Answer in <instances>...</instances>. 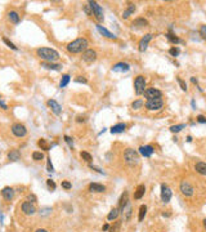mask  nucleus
Listing matches in <instances>:
<instances>
[{
  "mask_svg": "<svg viewBox=\"0 0 206 232\" xmlns=\"http://www.w3.org/2000/svg\"><path fill=\"white\" fill-rule=\"evenodd\" d=\"M88 47H89V43H88V40H86L85 38H77V39L73 40V42L68 43L66 48H67V50L70 53H72V54H77V53L85 52L86 49H88Z\"/></svg>",
  "mask_w": 206,
  "mask_h": 232,
  "instance_id": "1",
  "label": "nucleus"
},
{
  "mask_svg": "<svg viewBox=\"0 0 206 232\" xmlns=\"http://www.w3.org/2000/svg\"><path fill=\"white\" fill-rule=\"evenodd\" d=\"M36 54L40 59H43L44 62H54L59 58V53L56 49H52V48H39L36 49Z\"/></svg>",
  "mask_w": 206,
  "mask_h": 232,
  "instance_id": "2",
  "label": "nucleus"
},
{
  "mask_svg": "<svg viewBox=\"0 0 206 232\" xmlns=\"http://www.w3.org/2000/svg\"><path fill=\"white\" fill-rule=\"evenodd\" d=\"M124 160H125L126 165L134 166L139 162V153L133 148H126L125 153H124Z\"/></svg>",
  "mask_w": 206,
  "mask_h": 232,
  "instance_id": "3",
  "label": "nucleus"
},
{
  "mask_svg": "<svg viewBox=\"0 0 206 232\" xmlns=\"http://www.w3.org/2000/svg\"><path fill=\"white\" fill-rule=\"evenodd\" d=\"M88 5L90 7V9H92V13L94 16V18H96L98 22H103V21H104L103 9H102V7L99 5V4H98L97 1H89Z\"/></svg>",
  "mask_w": 206,
  "mask_h": 232,
  "instance_id": "4",
  "label": "nucleus"
},
{
  "mask_svg": "<svg viewBox=\"0 0 206 232\" xmlns=\"http://www.w3.org/2000/svg\"><path fill=\"white\" fill-rule=\"evenodd\" d=\"M134 90L137 96H141L146 90V77L143 75H138L134 80Z\"/></svg>",
  "mask_w": 206,
  "mask_h": 232,
  "instance_id": "5",
  "label": "nucleus"
},
{
  "mask_svg": "<svg viewBox=\"0 0 206 232\" xmlns=\"http://www.w3.org/2000/svg\"><path fill=\"white\" fill-rule=\"evenodd\" d=\"M10 130H12V133H13V136L17 138H23V137H26V134H27L26 127L21 123H14L10 127Z\"/></svg>",
  "mask_w": 206,
  "mask_h": 232,
  "instance_id": "6",
  "label": "nucleus"
},
{
  "mask_svg": "<svg viewBox=\"0 0 206 232\" xmlns=\"http://www.w3.org/2000/svg\"><path fill=\"white\" fill-rule=\"evenodd\" d=\"M144 106H146V108L148 110V111H159V110L162 108L164 101L161 98L150 99V101H147V102L144 103Z\"/></svg>",
  "mask_w": 206,
  "mask_h": 232,
  "instance_id": "7",
  "label": "nucleus"
},
{
  "mask_svg": "<svg viewBox=\"0 0 206 232\" xmlns=\"http://www.w3.org/2000/svg\"><path fill=\"white\" fill-rule=\"evenodd\" d=\"M179 188H180V192H182L184 196H187V197L192 196L193 192H195V188H193V186L188 181H182V182H180Z\"/></svg>",
  "mask_w": 206,
  "mask_h": 232,
  "instance_id": "8",
  "label": "nucleus"
},
{
  "mask_svg": "<svg viewBox=\"0 0 206 232\" xmlns=\"http://www.w3.org/2000/svg\"><path fill=\"white\" fill-rule=\"evenodd\" d=\"M143 96H144V98H147V101H150V99H155V98H161L162 93L161 90H159L156 88H147L144 90Z\"/></svg>",
  "mask_w": 206,
  "mask_h": 232,
  "instance_id": "9",
  "label": "nucleus"
},
{
  "mask_svg": "<svg viewBox=\"0 0 206 232\" xmlns=\"http://www.w3.org/2000/svg\"><path fill=\"white\" fill-rule=\"evenodd\" d=\"M82 61L86 63H93L97 61V52L93 49H86L82 53Z\"/></svg>",
  "mask_w": 206,
  "mask_h": 232,
  "instance_id": "10",
  "label": "nucleus"
},
{
  "mask_svg": "<svg viewBox=\"0 0 206 232\" xmlns=\"http://www.w3.org/2000/svg\"><path fill=\"white\" fill-rule=\"evenodd\" d=\"M170 199H171V190L165 183H162L161 185V200L164 204H167L170 201Z\"/></svg>",
  "mask_w": 206,
  "mask_h": 232,
  "instance_id": "11",
  "label": "nucleus"
},
{
  "mask_svg": "<svg viewBox=\"0 0 206 232\" xmlns=\"http://www.w3.org/2000/svg\"><path fill=\"white\" fill-rule=\"evenodd\" d=\"M21 209H22L23 214H26V215H34L36 213L35 205L31 204V202H28V201L22 202V205H21Z\"/></svg>",
  "mask_w": 206,
  "mask_h": 232,
  "instance_id": "12",
  "label": "nucleus"
},
{
  "mask_svg": "<svg viewBox=\"0 0 206 232\" xmlns=\"http://www.w3.org/2000/svg\"><path fill=\"white\" fill-rule=\"evenodd\" d=\"M47 105H48V107L52 110V112L54 113V115L59 116L61 113H62V107H61V105L57 102V101H54V99H49L48 102H47Z\"/></svg>",
  "mask_w": 206,
  "mask_h": 232,
  "instance_id": "13",
  "label": "nucleus"
},
{
  "mask_svg": "<svg viewBox=\"0 0 206 232\" xmlns=\"http://www.w3.org/2000/svg\"><path fill=\"white\" fill-rule=\"evenodd\" d=\"M153 152H155V148L152 147V146H150V145L141 146V147H139V150H138V153L142 155V156H144V157L152 156V155H153Z\"/></svg>",
  "mask_w": 206,
  "mask_h": 232,
  "instance_id": "14",
  "label": "nucleus"
},
{
  "mask_svg": "<svg viewBox=\"0 0 206 232\" xmlns=\"http://www.w3.org/2000/svg\"><path fill=\"white\" fill-rule=\"evenodd\" d=\"M129 204V193H127V191H125L122 195H121V197H120V200H119V211H124V209L126 208V205Z\"/></svg>",
  "mask_w": 206,
  "mask_h": 232,
  "instance_id": "15",
  "label": "nucleus"
},
{
  "mask_svg": "<svg viewBox=\"0 0 206 232\" xmlns=\"http://www.w3.org/2000/svg\"><path fill=\"white\" fill-rule=\"evenodd\" d=\"M151 39H152V34H147V35H144L143 38L141 39V42H139V52H144L147 49V47H148V43L151 42Z\"/></svg>",
  "mask_w": 206,
  "mask_h": 232,
  "instance_id": "16",
  "label": "nucleus"
},
{
  "mask_svg": "<svg viewBox=\"0 0 206 232\" xmlns=\"http://www.w3.org/2000/svg\"><path fill=\"white\" fill-rule=\"evenodd\" d=\"M129 70H130V64L126 63V62H119L112 67L113 72H126Z\"/></svg>",
  "mask_w": 206,
  "mask_h": 232,
  "instance_id": "17",
  "label": "nucleus"
},
{
  "mask_svg": "<svg viewBox=\"0 0 206 232\" xmlns=\"http://www.w3.org/2000/svg\"><path fill=\"white\" fill-rule=\"evenodd\" d=\"M1 196L5 199L7 201H10L14 197V190L12 187H4L1 190Z\"/></svg>",
  "mask_w": 206,
  "mask_h": 232,
  "instance_id": "18",
  "label": "nucleus"
},
{
  "mask_svg": "<svg viewBox=\"0 0 206 232\" xmlns=\"http://www.w3.org/2000/svg\"><path fill=\"white\" fill-rule=\"evenodd\" d=\"M41 67L47 68V70H53V71H59L62 68L61 63H54V62H41Z\"/></svg>",
  "mask_w": 206,
  "mask_h": 232,
  "instance_id": "19",
  "label": "nucleus"
},
{
  "mask_svg": "<svg viewBox=\"0 0 206 232\" xmlns=\"http://www.w3.org/2000/svg\"><path fill=\"white\" fill-rule=\"evenodd\" d=\"M97 30H98V32H99L101 35H103L104 38H108V39H116V35L115 34H112L111 31H108L107 28H104L103 26H101V25H97Z\"/></svg>",
  "mask_w": 206,
  "mask_h": 232,
  "instance_id": "20",
  "label": "nucleus"
},
{
  "mask_svg": "<svg viewBox=\"0 0 206 232\" xmlns=\"http://www.w3.org/2000/svg\"><path fill=\"white\" fill-rule=\"evenodd\" d=\"M89 191L90 192H96V193H101L106 191V187L103 185H99V183H90L89 185Z\"/></svg>",
  "mask_w": 206,
  "mask_h": 232,
  "instance_id": "21",
  "label": "nucleus"
},
{
  "mask_svg": "<svg viewBox=\"0 0 206 232\" xmlns=\"http://www.w3.org/2000/svg\"><path fill=\"white\" fill-rule=\"evenodd\" d=\"M8 19L13 23V25H18L19 23V14L17 10H9L8 12Z\"/></svg>",
  "mask_w": 206,
  "mask_h": 232,
  "instance_id": "22",
  "label": "nucleus"
},
{
  "mask_svg": "<svg viewBox=\"0 0 206 232\" xmlns=\"http://www.w3.org/2000/svg\"><path fill=\"white\" fill-rule=\"evenodd\" d=\"M195 170L199 174H201V176L206 177V162H204V161L196 162V164H195Z\"/></svg>",
  "mask_w": 206,
  "mask_h": 232,
  "instance_id": "23",
  "label": "nucleus"
},
{
  "mask_svg": "<svg viewBox=\"0 0 206 232\" xmlns=\"http://www.w3.org/2000/svg\"><path fill=\"white\" fill-rule=\"evenodd\" d=\"M144 192H146V186H144V185H139L137 187V190H135V192H134V199H135V200L142 199L144 196Z\"/></svg>",
  "mask_w": 206,
  "mask_h": 232,
  "instance_id": "24",
  "label": "nucleus"
},
{
  "mask_svg": "<svg viewBox=\"0 0 206 232\" xmlns=\"http://www.w3.org/2000/svg\"><path fill=\"white\" fill-rule=\"evenodd\" d=\"M125 129H126V124L125 123H119V124L113 125V127L111 128V133H112V134H119V133H122Z\"/></svg>",
  "mask_w": 206,
  "mask_h": 232,
  "instance_id": "25",
  "label": "nucleus"
},
{
  "mask_svg": "<svg viewBox=\"0 0 206 232\" xmlns=\"http://www.w3.org/2000/svg\"><path fill=\"white\" fill-rule=\"evenodd\" d=\"M131 26L133 27H147L148 26V21L147 19H144L142 17H139V18H135L133 23H131Z\"/></svg>",
  "mask_w": 206,
  "mask_h": 232,
  "instance_id": "26",
  "label": "nucleus"
},
{
  "mask_svg": "<svg viewBox=\"0 0 206 232\" xmlns=\"http://www.w3.org/2000/svg\"><path fill=\"white\" fill-rule=\"evenodd\" d=\"M135 9H137V7H135V4H129L127 5V8L125 10H124V13H122V18H129L130 17V14H133L134 12H135Z\"/></svg>",
  "mask_w": 206,
  "mask_h": 232,
  "instance_id": "27",
  "label": "nucleus"
},
{
  "mask_svg": "<svg viewBox=\"0 0 206 232\" xmlns=\"http://www.w3.org/2000/svg\"><path fill=\"white\" fill-rule=\"evenodd\" d=\"M8 159H9L10 161H18L21 159V153L18 150H10V152L8 153Z\"/></svg>",
  "mask_w": 206,
  "mask_h": 232,
  "instance_id": "28",
  "label": "nucleus"
},
{
  "mask_svg": "<svg viewBox=\"0 0 206 232\" xmlns=\"http://www.w3.org/2000/svg\"><path fill=\"white\" fill-rule=\"evenodd\" d=\"M146 214H147V205H141V208H139V214H138V221L142 222L144 217H146Z\"/></svg>",
  "mask_w": 206,
  "mask_h": 232,
  "instance_id": "29",
  "label": "nucleus"
},
{
  "mask_svg": "<svg viewBox=\"0 0 206 232\" xmlns=\"http://www.w3.org/2000/svg\"><path fill=\"white\" fill-rule=\"evenodd\" d=\"M70 80H71V76H70L68 74H66L62 76V79H61V83H59V88H64V87H67L68 83H70Z\"/></svg>",
  "mask_w": 206,
  "mask_h": 232,
  "instance_id": "30",
  "label": "nucleus"
},
{
  "mask_svg": "<svg viewBox=\"0 0 206 232\" xmlns=\"http://www.w3.org/2000/svg\"><path fill=\"white\" fill-rule=\"evenodd\" d=\"M119 213H120V211H119L117 208H113V209L110 211V214L107 215V219H108V221H113V219H116L119 217Z\"/></svg>",
  "mask_w": 206,
  "mask_h": 232,
  "instance_id": "31",
  "label": "nucleus"
},
{
  "mask_svg": "<svg viewBox=\"0 0 206 232\" xmlns=\"http://www.w3.org/2000/svg\"><path fill=\"white\" fill-rule=\"evenodd\" d=\"M44 159V153L41 151H34L32 152V160L34 161H41Z\"/></svg>",
  "mask_w": 206,
  "mask_h": 232,
  "instance_id": "32",
  "label": "nucleus"
},
{
  "mask_svg": "<svg viewBox=\"0 0 206 232\" xmlns=\"http://www.w3.org/2000/svg\"><path fill=\"white\" fill-rule=\"evenodd\" d=\"M185 128V124H176V125H171L170 127V132L171 133H179L182 129Z\"/></svg>",
  "mask_w": 206,
  "mask_h": 232,
  "instance_id": "33",
  "label": "nucleus"
},
{
  "mask_svg": "<svg viewBox=\"0 0 206 232\" xmlns=\"http://www.w3.org/2000/svg\"><path fill=\"white\" fill-rule=\"evenodd\" d=\"M80 156H81L82 160H85L86 162H92V160H93L92 155H90L89 152H86V151H81L80 152Z\"/></svg>",
  "mask_w": 206,
  "mask_h": 232,
  "instance_id": "34",
  "label": "nucleus"
},
{
  "mask_svg": "<svg viewBox=\"0 0 206 232\" xmlns=\"http://www.w3.org/2000/svg\"><path fill=\"white\" fill-rule=\"evenodd\" d=\"M144 106V102L142 99H137V101H134L133 103H131V108L133 110H139V108H142Z\"/></svg>",
  "mask_w": 206,
  "mask_h": 232,
  "instance_id": "35",
  "label": "nucleus"
},
{
  "mask_svg": "<svg viewBox=\"0 0 206 232\" xmlns=\"http://www.w3.org/2000/svg\"><path fill=\"white\" fill-rule=\"evenodd\" d=\"M122 213H125V219H126V221H129L130 217H131V204H130V202L126 205V208L124 209Z\"/></svg>",
  "mask_w": 206,
  "mask_h": 232,
  "instance_id": "36",
  "label": "nucleus"
},
{
  "mask_svg": "<svg viewBox=\"0 0 206 232\" xmlns=\"http://www.w3.org/2000/svg\"><path fill=\"white\" fill-rule=\"evenodd\" d=\"M166 38H167L169 42L173 43V44H178V43H180V39L178 38V36L173 35V34H167V35H166Z\"/></svg>",
  "mask_w": 206,
  "mask_h": 232,
  "instance_id": "37",
  "label": "nucleus"
},
{
  "mask_svg": "<svg viewBox=\"0 0 206 232\" xmlns=\"http://www.w3.org/2000/svg\"><path fill=\"white\" fill-rule=\"evenodd\" d=\"M38 146H39L41 150H44V151H49V146L47 145V141L43 139V138L38 141Z\"/></svg>",
  "mask_w": 206,
  "mask_h": 232,
  "instance_id": "38",
  "label": "nucleus"
},
{
  "mask_svg": "<svg viewBox=\"0 0 206 232\" xmlns=\"http://www.w3.org/2000/svg\"><path fill=\"white\" fill-rule=\"evenodd\" d=\"M3 42H4V43H5V44H7V47H9V48H10V49H13V50H18V48H17V47H16V45H14V44H13V43H12V42H10V40H9V39H8V38H5V36H4V38H3Z\"/></svg>",
  "mask_w": 206,
  "mask_h": 232,
  "instance_id": "39",
  "label": "nucleus"
},
{
  "mask_svg": "<svg viewBox=\"0 0 206 232\" xmlns=\"http://www.w3.org/2000/svg\"><path fill=\"white\" fill-rule=\"evenodd\" d=\"M176 81H178V84L180 85V89H182L183 92H187V84H185V81L182 80L180 77H176Z\"/></svg>",
  "mask_w": 206,
  "mask_h": 232,
  "instance_id": "40",
  "label": "nucleus"
},
{
  "mask_svg": "<svg viewBox=\"0 0 206 232\" xmlns=\"http://www.w3.org/2000/svg\"><path fill=\"white\" fill-rule=\"evenodd\" d=\"M47 169H48V172H54V166H53L52 160L49 157L47 159Z\"/></svg>",
  "mask_w": 206,
  "mask_h": 232,
  "instance_id": "41",
  "label": "nucleus"
},
{
  "mask_svg": "<svg viewBox=\"0 0 206 232\" xmlns=\"http://www.w3.org/2000/svg\"><path fill=\"white\" fill-rule=\"evenodd\" d=\"M62 188L64 190H71L72 188V185L68 181H62Z\"/></svg>",
  "mask_w": 206,
  "mask_h": 232,
  "instance_id": "42",
  "label": "nucleus"
},
{
  "mask_svg": "<svg viewBox=\"0 0 206 232\" xmlns=\"http://www.w3.org/2000/svg\"><path fill=\"white\" fill-rule=\"evenodd\" d=\"M179 48H170V50H169V53H170V54L173 56V57H176L179 54Z\"/></svg>",
  "mask_w": 206,
  "mask_h": 232,
  "instance_id": "43",
  "label": "nucleus"
},
{
  "mask_svg": "<svg viewBox=\"0 0 206 232\" xmlns=\"http://www.w3.org/2000/svg\"><path fill=\"white\" fill-rule=\"evenodd\" d=\"M47 185H48V187L50 188L52 191H54L56 190V183H54V181H52V179H47Z\"/></svg>",
  "mask_w": 206,
  "mask_h": 232,
  "instance_id": "44",
  "label": "nucleus"
},
{
  "mask_svg": "<svg viewBox=\"0 0 206 232\" xmlns=\"http://www.w3.org/2000/svg\"><path fill=\"white\" fill-rule=\"evenodd\" d=\"M63 138H64L66 143H67V145L70 146V147H72V146H73V139H72V138H71V137H68V136H64Z\"/></svg>",
  "mask_w": 206,
  "mask_h": 232,
  "instance_id": "45",
  "label": "nucleus"
},
{
  "mask_svg": "<svg viewBox=\"0 0 206 232\" xmlns=\"http://www.w3.org/2000/svg\"><path fill=\"white\" fill-rule=\"evenodd\" d=\"M75 81H76V83H81V84H86V83H88V80H86L84 76H77L75 79Z\"/></svg>",
  "mask_w": 206,
  "mask_h": 232,
  "instance_id": "46",
  "label": "nucleus"
},
{
  "mask_svg": "<svg viewBox=\"0 0 206 232\" xmlns=\"http://www.w3.org/2000/svg\"><path fill=\"white\" fill-rule=\"evenodd\" d=\"M120 226H121V222L120 221H117L116 223H115V226L111 228V232H117L119 231V228H120Z\"/></svg>",
  "mask_w": 206,
  "mask_h": 232,
  "instance_id": "47",
  "label": "nucleus"
},
{
  "mask_svg": "<svg viewBox=\"0 0 206 232\" xmlns=\"http://www.w3.org/2000/svg\"><path fill=\"white\" fill-rule=\"evenodd\" d=\"M27 201L31 202V204H35V202H36V196H35V195H28V196H27Z\"/></svg>",
  "mask_w": 206,
  "mask_h": 232,
  "instance_id": "48",
  "label": "nucleus"
},
{
  "mask_svg": "<svg viewBox=\"0 0 206 232\" xmlns=\"http://www.w3.org/2000/svg\"><path fill=\"white\" fill-rule=\"evenodd\" d=\"M200 34H201V36H202L204 39H206V26H201V28H200Z\"/></svg>",
  "mask_w": 206,
  "mask_h": 232,
  "instance_id": "49",
  "label": "nucleus"
},
{
  "mask_svg": "<svg viewBox=\"0 0 206 232\" xmlns=\"http://www.w3.org/2000/svg\"><path fill=\"white\" fill-rule=\"evenodd\" d=\"M197 121L201 123V124H205L206 123V117L204 115H199V116H197Z\"/></svg>",
  "mask_w": 206,
  "mask_h": 232,
  "instance_id": "50",
  "label": "nucleus"
},
{
  "mask_svg": "<svg viewBox=\"0 0 206 232\" xmlns=\"http://www.w3.org/2000/svg\"><path fill=\"white\" fill-rule=\"evenodd\" d=\"M89 8H90L89 5H85V7H84V10H85V13L88 14V16H93V13H92V12H90V9H89Z\"/></svg>",
  "mask_w": 206,
  "mask_h": 232,
  "instance_id": "51",
  "label": "nucleus"
},
{
  "mask_svg": "<svg viewBox=\"0 0 206 232\" xmlns=\"http://www.w3.org/2000/svg\"><path fill=\"white\" fill-rule=\"evenodd\" d=\"M76 121H77V123H85L86 119H85V117H82V116H77L76 117Z\"/></svg>",
  "mask_w": 206,
  "mask_h": 232,
  "instance_id": "52",
  "label": "nucleus"
},
{
  "mask_svg": "<svg viewBox=\"0 0 206 232\" xmlns=\"http://www.w3.org/2000/svg\"><path fill=\"white\" fill-rule=\"evenodd\" d=\"M90 168H92V169H93V170H97V172H98V173H101V174H102V173H103V170H101V169H99V168H97V166H93V165H92V164H90Z\"/></svg>",
  "mask_w": 206,
  "mask_h": 232,
  "instance_id": "53",
  "label": "nucleus"
},
{
  "mask_svg": "<svg viewBox=\"0 0 206 232\" xmlns=\"http://www.w3.org/2000/svg\"><path fill=\"white\" fill-rule=\"evenodd\" d=\"M0 106H1V107H3V110H8V106H7L5 103H4L3 101H0Z\"/></svg>",
  "mask_w": 206,
  "mask_h": 232,
  "instance_id": "54",
  "label": "nucleus"
},
{
  "mask_svg": "<svg viewBox=\"0 0 206 232\" xmlns=\"http://www.w3.org/2000/svg\"><path fill=\"white\" fill-rule=\"evenodd\" d=\"M35 232H49V231H48V230H45V228H38Z\"/></svg>",
  "mask_w": 206,
  "mask_h": 232,
  "instance_id": "55",
  "label": "nucleus"
},
{
  "mask_svg": "<svg viewBox=\"0 0 206 232\" xmlns=\"http://www.w3.org/2000/svg\"><path fill=\"white\" fill-rule=\"evenodd\" d=\"M191 81L193 84H197V79H196V77H191Z\"/></svg>",
  "mask_w": 206,
  "mask_h": 232,
  "instance_id": "56",
  "label": "nucleus"
},
{
  "mask_svg": "<svg viewBox=\"0 0 206 232\" xmlns=\"http://www.w3.org/2000/svg\"><path fill=\"white\" fill-rule=\"evenodd\" d=\"M107 230H110V226L108 225H104V226H103V231H107Z\"/></svg>",
  "mask_w": 206,
  "mask_h": 232,
  "instance_id": "57",
  "label": "nucleus"
},
{
  "mask_svg": "<svg viewBox=\"0 0 206 232\" xmlns=\"http://www.w3.org/2000/svg\"><path fill=\"white\" fill-rule=\"evenodd\" d=\"M187 142H192V137H191V136L187 137Z\"/></svg>",
  "mask_w": 206,
  "mask_h": 232,
  "instance_id": "58",
  "label": "nucleus"
},
{
  "mask_svg": "<svg viewBox=\"0 0 206 232\" xmlns=\"http://www.w3.org/2000/svg\"><path fill=\"white\" fill-rule=\"evenodd\" d=\"M192 107H193V108H196V103H195V101H192Z\"/></svg>",
  "mask_w": 206,
  "mask_h": 232,
  "instance_id": "59",
  "label": "nucleus"
},
{
  "mask_svg": "<svg viewBox=\"0 0 206 232\" xmlns=\"http://www.w3.org/2000/svg\"><path fill=\"white\" fill-rule=\"evenodd\" d=\"M204 226H205V227H206V218H205V219H204Z\"/></svg>",
  "mask_w": 206,
  "mask_h": 232,
  "instance_id": "60",
  "label": "nucleus"
}]
</instances>
